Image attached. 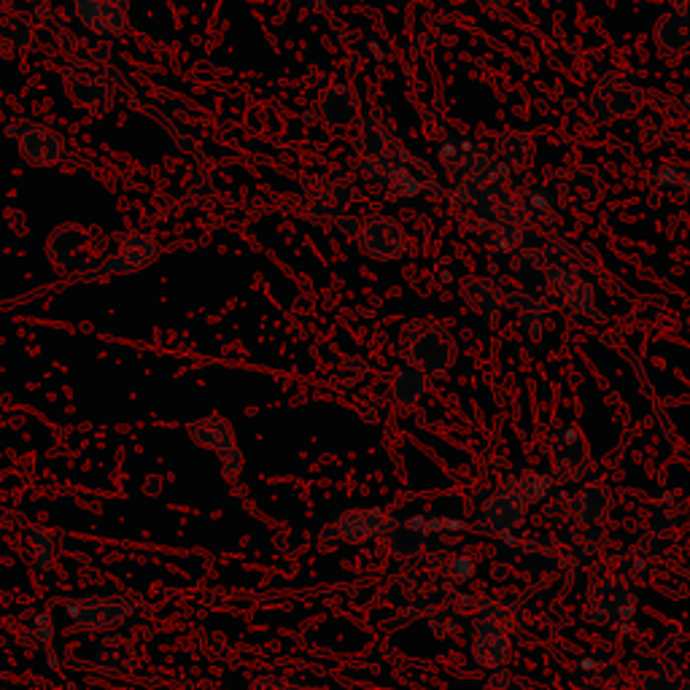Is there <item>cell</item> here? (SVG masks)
<instances>
[{"instance_id": "cell-1", "label": "cell", "mask_w": 690, "mask_h": 690, "mask_svg": "<svg viewBox=\"0 0 690 690\" xmlns=\"http://www.w3.org/2000/svg\"><path fill=\"white\" fill-rule=\"evenodd\" d=\"M440 162H443L448 178L459 186L502 184L507 175L502 157L472 140H448L445 146H440Z\"/></svg>"}, {"instance_id": "cell-2", "label": "cell", "mask_w": 690, "mask_h": 690, "mask_svg": "<svg viewBox=\"0 0 690 690\" xmlns=\"http://www.w3.org/2000/svg\"><path fill=\"white\" fill-rule=\"evenodd\" d=\"M407 365L427 378H445L456 361V341L445 326L416 324L405 332Z\"/></svg>"}, {"instance_id": "cell-3", "label": "cell", "mask_w": 690, "mask_h": 690, "mask_svg": "<svg viewBox=\"0 0 690 690\" xmlns=\"http://www.w3.org/2000/svg\"><path fill=\"white\" fill-rule=\"evenodd\" d=\"M648 103L642 82L629 73H607L596 82L591 93V111L596 122L609 124L620 119H633Z\"/></svg>"}, {"instance_id": "cell-4", "label": "cell", "mask_w": 690, "mask_h": 690, "mask_svg": "<svg viewBox=\"0 0 690 690\" xmlns=\"http://www.w3.org/2000/svg\"><path fill=\"white\" fill-rule=\"evenodd\" d=\"M160 254L162 246L155 235H149V232H130L109 257H103L95 268L78 275V281H106L114 279V275H133L155 264Z\"/></svg>"}, {"instance_id": "cell-5", "label": "cell", "mask_w": 690, "mask_h": 690, "mask_svg": "<svg viewBox=\"0 0 690 690\" xmlns=\"http://www.w3.org/2000/svg\"><path fill=\"white\" fill-rule=\"evenodd\" d=\"M394 520L381 507H354L345 510L335 520L321 529V542H335V545H372L392 534Z\"/></svg>"}, {"instance_id": "cell-6", "label": "cell", "mask_w": 690, "mask_h": 690, "mask_svg": "<svg viewBox=\"0 0 690 690\" xmlns=\"http://www.w3.org/2000/svg\"><path fill=\"white\" fill-rule=\"evenodd\" d=\"M47 257L60 273L82 275L98 264V243L95 235L82 224H60L49 232Z\"/></svg>"}, {"instance_id": "cell-7", "label": "cell", "mask_w": 690, "mask_h": 690, "mask_svg": "<svg viewBox=\"0 0 690 690\" xmlns=\"http://www.w3.org/2000/svg\"><path fill=\"white\" fill-rule=\"evenodd\" d=\"M133 607L119 596L76 599L65 607L67 624L82 633H109L130 618Z\"/></svg>"}, {"instance_id": "cell-8", "label": "cell", "mask_w": 690, "mask_h": 690, "mask_svg": "<svg viewBox=\"0 0 690 690\" xmlns=\"http://www.w3.org/2000/svg\"><path fill=\"white\" fill-rule=\"evenodd\" d=\"M633 609V593L626 580L615 575L596 577L586 593V618L596 626H609L629 618Z\"/></svg>"}, {"instance_id": "cell-9", "label": "cell", "mask_w": 690, "mask_h": 690, "mask_svg": "<svg viewBox=\"0 0 690 690\" xmlns=\"http://www.w3.org/2000/svg\"><path fill=\"white\" fill-rule=\"evenodd\" d=\"M14 133L20 157L33 168H52L65 160L67 144L65 138L47 122H20L9 135Z\"/></svg>"}, {"instance_id": "cell-10", "label": "cell", "mask_w": 690, "mask_h": 690, "mask_svg": "<svg viewBox=\"0 0 690 690\" xmlns=\"http://www.w3.org/2000/svg\"><path fill=\"white\" fill-rule=\"evenodd\" d=\"M356 246L365 257L378 259V262H392L399 259L407 248V232L397 219L386 217V213H372L361 222Z\"/></svg>"}, {"instance_id": "cell-11", "label": "cell", "mask_w": 690, "mask_h": 690, "mask_svg": "<svg viewBox=\"0 0 690 690\" xmlns=\"http://www.w3.org/2000/svg\"><path fill=\"white\" fill-rule=\"evenodd\" d=\"M354 151L359 160L367 157H399L405 151L403 140L397 138L394 122L383 111L372 109L361 114L359 122L354 124Z\"/></svg>"}, {"instance_id": "cell-12", "label": "cell", "mask_w": 690, "mask_h": 690, "mask_svg": "<svg viewBox=\"0 0 690 690\" xmlns=\"http://www.w3.org/2000/svg\"><path fill=\"white\" fill-rule=\"evenodd\" d=\"M356 202V186L348 181H324L305 195V217L313 224L330 227L337 224Z\"/></svg>"}, {"instance_id": "cell-13", "label": "cell", "mask_w": 690, "mask_h": 690, "mask_svg": "<svg viewBox=\"0 0 690 690\" xmlns=\"http://www.w3.org/2000/svg\"><path fill=\"white\" fill-rule=\"evenodd\" d=\"M359 89L350 82H332L316 98V114L330 130H354L365 114Z\"/></svg>"}, {"instance_id": "cell-14", "label": "cell", "mask_w": 690, "mask_h": 690, "mask_svg": "<svg viewBox=\"0 0 690 690\" xmlns=\"http://www.w3.org/2000/svg\"><path fill=\"white\" fill-rule=\"evenodd\" d=\"M71 16L98 38H122L130 30L127 9L103 0H71Z\"/></svg>"}, {"instance_id": "cell-15", "label": "cell", "mask_w": 690, "mask_h": 690, "mask_svg": "<svg viewBox=\"0 0 690 690\" xmlns=\"http://www.w3.org/2000/svg\"><path fill=\"white\" fill-rule=\"evenodd\" d=\"M65 93L82 109H103L114 100L116 84L100 67H73L65 76Z\"/></svg>"}, {"instance_id": "cell-16", "label": "cell", "mask_w": 690, "mask_h": 690, "mask_svg": "<svg viewBox=\"0 0 690 690\" xmlns=\"http://www.w3.org/2000/svg\"><path fill=\"white\" fill-rule=\"evenodd\" d=\"M545 284L556 297H562L564 305L572 308L575 313L599 319L596 294H593V286L588 284L582 275L572 273V270L564 268V264H551V268H545Z\"/></svg>"}, {"instance_id": "cell-17", "label": "cell", "mask_w": 690, "mask_h": 690, "mask_svg": "<svg viewBox=\"0 0 690 690\" xmlns=\"http://www.w3.org/2000/svg\"><path fill=\"white\" fill-rule=\"evenodd\" d=\"M472 658L483 669H505L513 661V639L502 626L491 620H480L478 633L472 639Z\"/></svg>"}, {"instance_id": "cell-18", "label": "cell", "mask_w": 690, "mask_h": 690, "mask_svg": "<svg viewBox=\"0 0 690 690\" xmlns=\"http://www.w3.org/2000/svg\"><path fill=\"white\" fill-rule=\"evenodd\" d=\"M526 510H529V502H526V496L520 494L518 485L513 483V485H505V489H500L496 494H491L489 500L483 502V507H480V518H483V523H489L491 529L510 531L516 529L520 520H523Z\"/></svg>"}, {"instance_id": "cell-19", "label": "cell", "mask_w": 690, "mask_h": 690, "mask_svg": "<svg viewBox=\"0 0 690 690\" xmlns=\"http://www.w3.org/2000/svg\"><path fill=\"white\" fill-rule=\"evenodd\" d=\"M588 459H591V445L588 438L580 429L567 427L551 440V461L567 478H577V475L586 469Z\"/></svg>"}, {"instance_id": "cell-20", "label": "cell", "mask_w": 690, "mask_h": 690, "mask_svg": "<svg viewBox=\"0 0 690 690\" xmlns=\"http://www.w3.org/2000/svg\"><path fill=\"white\" fill-rule=\"evenodd\" d=\"M93 661L103 675L119 677V675H130V671L135 669V664H138V653H135L133 639L119 637V633H109V637H103L98 644H95Z\"/></svg>"}, {"instance_id": "cell-21", "label": "cell", "mask_w": 690, "mask_h": 690, "mask_svg": "<svg viewBox=\"0 0 690 690\" xmlns=\"http://www.w3.org/2000/svg\"><path fill=\"white\" fill-rule=\"evenodd\" d=\"M604 195H607V184L596 168H577L562 181V197L575 208H596Z\"/></svg>"}, {"instance_id": "cell-22", "label": "cell", "mask_w": 690, "mask_h": 690, "mask_svg": "<svg viewBox=\"0 0 690 690\" xmlns=\"http://www.w3.org/2000/svg\"><path fill=\"white\" fill-rule=\"evenodd\" d=\"M461 297L475 313L485 316V319H496V316L507 308V294L502 292V286L496 284V281L483 279V275L464 279Z\"/></svg>"}, {"instance_id": "cell-23", "label": "cell", "mask_w": 690, "mask_h": 690, "mask_svg": "<svg viewBox=\"0 0 690 690\" xmlns=\"http://www.w3.org/2000/svg\"><path fill=\"white\" fill-rule=\"evenodd\" d=\"M189 432L192 443L197 448H208V451H217L219 456L230 454L232 448H237V440H235V429L227 418L222 416H208V418H197L186 427Z\"/></svg>"}, {"instance_id": "cell-24", "label": "cell", "mask_w": 690, "mask_h": 690, "mask_svg": "<svg viewBox=\"0 0 690 690\" xmlns=\"http://www.w3.org/2000/svg\"><path fill=\"white\" fill-rule=\"evenodd\" d=\"M655 47L664 54H686L690 52V16L680 11H666L655 22Z\"/></svg>"}, {"instance_id": "cell-25", "label": "cell", "mask_w": 690, "mask_h": 690, "mask_svg": "<svg viewBox=\"0 0 690 690\" xmlns=\"http://www.w3.org/2000/svg\"><path fill=\"white\" fill-rule=\"evenodd\" d=\"M429 534H432V523H427L423 518H410V520H399V523H394L392 534H389L386 540L394 556L412 558L427 547Z\"/></svg>"}, {"instance_id": "cell-26", "label": "cell", "mask_w": 690, "mask_h": 690, "mask_svg": "<svg viewBox=\"0 0 690 690\" xmlns=\"http://www.w3.org/2000/svg\"><path fill=\"white\" fill-rule=\"evenodd\" d=\"M36 44V27L25 14L0 16V52L25 54Z\"/></svg>"}, {"instance_id": "cell-27", "label": "cell", "mask_w": 690, "mask_h": 690, "mask_svg": "<svg viewBox=\"0 0 690 690\" xmlns=\"http://www.w3.org/2000/svg\"><path fill=\"white\" fill-rule=\"evenodd\" d=\"M609 510V494L604 485L599 483H588L582 489H577L575 500H572V513L580 523L586 526H596L607 518Z\"/></svg>"}, {"instance_id": "cell-28", "label": "cell", "mask_w": 690, "mask_h": 690, "mask_svg": "<svg viewBox=\"0 0 690 690\" xmlns=\"http://www.w3.org/2000/svg\"><path fill=\"white\" fill-rule=\"evenodd\" d=\"M496 155L505 162H510L513 168H526L534 160V138H531L526 130H505V133L496 138Z\"/></svg>"}, {"instance_id": "cell-29", "label": "cell", "mask_w": 690, "mask_h": 690, "mask_svg": "<svg viewBox=\"0 0 690 690\" xmlns=\"http://www.w3.org/2000/svg\"><path fill=\"white\" fill-rule=\"evenodd\" d=\"M429 389V378L423 372H418L416 367H405L394 375L392 381V397L397 399V405L403 407H412L423 399Z\"/></svg>"}, {"instance_id": "cell-30", "label": "cell", "mask_w": 690, "mask_h": 690, "mask_svg": "<svg viewBox=\"0 0 690 690\" xmlns=\"http://www.w3.org/2000/svg\"><path fill=\"white\" fill-rule=\"evenodd\" d=\"M507 305H513V310H516L518 324L523 326L526 332H531V337H540L542 335V330H545V324H547V319H551V313H547V308L540 303V299L526 297V294H518V297L507 299Z\"/></svg>"}, {"instance_id": "cell-31", "label": "cell", "mask_w": 690, "mask_h": 690, "mask_svg": "<svg viewBox=\"0 0 690 690\" xmlns=\"http://www.w3.org/2000/svg\"><path fill=\"white\" fill-rule=\"evenodd\" d=\"M30 545L36 547V569L38 572H47L49 567H52V558H54V545H58V537H54V531L44 529V526H38V529L30 531Z\"/></svg>"}, {"instance_id": "cell-32", "label": "cell", "mask_w": 690, "mask_h": 690, "mask_svg": "<svg viewBox=\"0 0 690 690\" xmlns=\"http://www.w3.org/2000/svg\"><path fill=\"white\" fill-rule=\"evenodd\" d=\"M516 485L520 489V494L526 496V502H529V505L542 502L547 496V491H551V480H547V475H542V472H523L518 478Z\"/></svg>"}, {"instance_id": "cell-33", "label": "cell", "mask_w": 690, "mask_h": 690, "mask_svg": "<svg viewBox=\"0 0 690 690\" xmlns=\"http://www.w3.org/2000/svg\"><path fill=\"white\" fill-rule=\"evenodd\" d=\"M637 690H682V688L677 686L671 677L661 675V671H648V675L639 677Z\"/></svg>"}, {"instance_id": "cell-34", "label": "cell", "mask_w": 690, "mask_h": 690, "mask_svg": "<svg viewBox=\"0 0 690 690\" xmlns=\"http://www.w3.org/2000/svg\"><path fill=\"white\" fill-rule=\"evenodd\" d=\"M483 690H529L526 688L523 677L518 675H507V671H500L496 669V675L491 677L489 682H485Z\"/></svg>"}, {"instance_id": "cell-35", "label": "cell", "mask_w": 690, "mask_h": 690, "mask_svg": "<svg viewBox=\"0 0 690 690\" xmlns=\"http://www.w3.org/2000/svg\"><path fill=\"white\" fill-rule=\"evenodd\" d=\"M251 690H303L299 686H294L292 680L279 675H262L251 682Z\"/></svg>"}, {"instance_id": "cell-36", "label": "cell", "mask_w": 690, "mask_h": 690, "mask_svg": "<svg viewBox=\"0 0 690 690\" xmlns=\"http://www.w3.org/2000/svg\"><path fill=\"white\" fill-rule=\"evenodd\" d=\"M361 222H365V219H356V217H348V213H345V217L341 219V222L335 224L337 230L343 232L345 237H348V241H356V237H359V230H361Z\"/></svg>"}, {"instance_id": "cell-37", "label": "cell", "mask_w": 690, "mask_h": 690, "mask_svg": "<svg viewBox=\"0 0 690 690\" xmlns=\"http://www.w3.org/2000/svg\"><path fill=\"white\" fill-rule=\"evenodd\" d=\"M162 489H165V480H162V475H146L144 480V494L146 496H160Z\"/></svg>"}, {"instance_id": "cell-38", "label": "cell", "mask_w": 690, "mask_h": 690, "mask_svg": "<svg viewBox=\"0 0 690 690\" xmlns=\"http://www.w3.org/2000/svg\"><path fill=\"white\" fill-rule=\"evenodd\" d=\"M33 633H36L38 642L47 644L49 639H52V633H54V631H52V624H49V618H41V620H38V626H33Z\"/></svg>"}, {"instance_id": "cell-39", "label": "cell", "mask_w": 690, "mask_h": 690, "mask_svg": "<svg viewBox=\"0 0 690 690\" xmlns=\"http://www.w3.org/2000/svg\"><path fill=\"white\" fill-rule=\"evenodd\" d=\"M472 572H475V564L469 562V558L464 556L456 558V577H459V580H467V577H472Z\"/></svg>"}, {"instance_id": "cell-40", "label": "cell", "mask_w": 690, "mask_h": 690, "mask_svg": "<svg viewBox=\"0 0 690 690\" xmlns=\"http://www.w3.org/2000/svg\"><path fill=\"white\" fill-rule=\"evenodd\" d=\"M671 9L680 11V14H688L690 16V0H669Z\"/></svg>"}, {"instance_id": "cell-41", "label": "cell", "mask_w": 690, "mask_h": 690, "mask_svg": "<svg viewBox=\"0 0 690 690\" xmlns=\"http://www.w3.org/2000/svg\"><path fill=\"white\" fill-rule=\"evenodd\" d=\"M480 3H483V5H505L507 0H480Z\"/></svg>"}, {"instance_id": "cell-42", "label": "cell", "mask_w": 690, "mask_h": 690, "mask_svg": "<svg viewBox=\"0 0 690 690\" xmlns=\"http://www.w3.org/2000/svg\"><path fill=\"white\" fill-rule=\"evenodd\" d=\"M103 3H114V5H122V9H127L130 0H103Z\"/></svg>"}, {"instance_id": "cell-43", "label": "cell", "mask_w": 690, "mask_h": 690, "mask_svg": "<svg viewBox=\"0 0 690 690\" xmlns=\"http://www.w3.org/2000/svg\"><path fill=\"white\" fill-rule=\"evenodd\" d=\"M682 100H686V103L690 106V93H686V95H682ZM688 111H690V109H688Z\"/></svg>"}, {"instance_id": "cell-44", "label": "cell", "mask_w": 690, "mask_h": 690, "mask_svg": "<svg viewBox=\"0 0 690 690\" xmlns=\"http://www.w3.org/2000/svg\"><path fill=\"white\" fill-rule=\"evenodd\" d=\"M682 690H690V686H688V688H682Z\"/></svg>"}]
</instances>
